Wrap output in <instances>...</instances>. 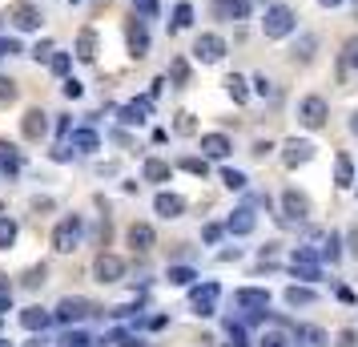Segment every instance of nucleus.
Masks as SVG:
<instances>
[{"mask_svg":"<svg viewBox=\"0 0 358 347\" xmlns=\"http://www.w3.org/2000/svg\"><path fill=\"white\" fill-rule=\"evenodd\" d=\"M262 33L270 36V41H282V36H290V33H294V8H286V4H274V8H266Z\"/></svg>","mask_w":358,"mask_h":347,"instance_id":"f257e3e1","label":"nucleus"},{"mask_svg":"<svg viewBox=\"0 0 358 347\" xmlns=\"http://www.w3.org/2000/svg\"><path fill=\"white\" fill-rule=\"evenodd\" d=\"M97 311L89 299H81V295H65L61 303H57V311H52V319L57 323H81V319H89V315Z\"/></svg>","mask_w":358,"mask_h":347,"instance_id":"f03ea898","label":"nucleus"},{"mask_svg":"<svg viewBox=\"0 0 358 347\" xmlns=\"http://www.w3.org/2000/svg\"><path fill=\"white\" fill-rule=\"evenodd\" d=\"M81 243V218L73 215L65 222H57V231H52V250H61V254H73Z\"/></svg>","mask_w":358,"mask_h":347,"instance_id":"7ed1b4c3","label":"nucleus"},{"mask_svg":"<svg viewBox=\"0 0 358 347\" xmlns=\"http://www.w3.org/2000/svg\"><path fill=\"white\" fill-rule=\"evenodd\" d=\"M8 20H13V29H20V33H36L41 29V8L29 4V0H17V4H8Z\"/></svg>","mask_w":358,"mask_h":347,"instance_id":"20e7f679","label":"nucleus"},{"mask_svg":"<svg viewBox=\"0 0 358 347\" xmlns=\"http://www.w3.org/2000/svg\"><path fill=\"white\" fill-rule=\"evenodd\" d=\"M326 117H330V105H326L322 97H306L302 105H298V121H302L306 130H322Z\"/></svg>","mask_w":358,"mask_h":347,"instance_id":"39448f33","label":"nucleus"},{"mask_svg":"<svg viewBox=\"0 0 358 347\" xmlns=\"http://www.w3.org/2000/svg\"><path fill=\"white\" fill-rule=\"evenodd\" d=\"M194 57H197V61H206V65H213V61H222V57H226V41H222L217 33H201L194 41Z\"/></svg>","mask_w":358,"mask_h":347,"instance_id":"423d86ee","label":"nucleus"},{"mask_svg":"<svg viewBox=\"0 0 358 347\" xmlns=\"http://www.w3.org/2000/svg\"><path fill=\"white\" fill-rule=\"evenodd\" d=\"M314 142H306V137H290L286 146H282V162L290 165V170H298V165H306L310 158H314Z\"/></svg>","mask_w":358,"mask_h":347,"instance_id":"0eeeda50","label":"nucleus"},{"mask_svg":"<svg viewBox=\"0 0 358 347\" xmlns=\"http://www.w3.org/2000/svg\"><path fill=\"white\" fill-rule=\"evenodd\" d=\"M93 275H97V283H121L125 279V259H117V254H97Z\"/></svg>","mask_w":358,"mask_h":347,"instance_id":"6e6552de","label":"nucleus"},{"mask_svg":"<svg viewBox=\"0 0 358 347\" xmlns=\"http://www.w3.org/2000/svg\"><path fill=\"white\" fill-rule=\"evenodd\" d=\"M282 215H286V222H306L310 218V198L298 194V190H286V194H282Z\"/></svg>","mask_w":358,"mask_h":347,"instance_id":"1a4fd4ad","label":"nucleus"},{"mask_svg":"<svg viewBox=\"0 0 358 347\" xmlns=\"http://www.w3.org/2000/svg\"><path fill=\"white\" fill-rule=\"evenodd\" d=\"M217 283H206V287H194L189 291V311L194 315H213V303H217Z\"/></svg>","mask_w":358,"mask_h":347,"instance_id":"9d476101","label":"nucleus"},{"mask_svg":"<svg viewBox=\"0 0 358 347\" xmlns=\"http://www.w3.org/2000/svg\"><path fill=\"white\" fill-rule=\"evenodd\" d=\"M125 36H129V57L133 61H141L149 53V33H145V20L129 17V25H125Z\"/></svg>","mask_w":358,"mask_h":347,"instance_id":"9b49d317","label":"nucleus"},{"mask_svg":"<svg viewBox=\"0 0 358 347\" xmlns=\"http://www.w3.org/2000/svg\"><path fill=\"white\" fill-rule=\"evenodd\" d=\"M20 133H24L29 142H41V137L49 133V114H45V109H29V114L20 117Z\"/></svg>","mask_w":358,"mask_h":347,"instance_id":"f8f14e48","label":"nucleus"},{"mask_svg":"<svg viewBox=\"0 0 358 347\" xmlns=\"http://www.w3.org/2000/svg\"><path fill=\"white\" fill-rule=\"evenodd\" d=\"M290 266H294V275L298 279H322V266H318V259H314V250H294V259H290Z\"/></svg>","mask_w":358,"mask_h":347,"instance_id":"ddd939ff","label":"nucleus"},{"mask_svg":"<svg viewBox=\"0 0 358 347\" xmlns=\"http://www.w3.org/2000/svg\"><path fill=\"white\" fill-rule=\"evenodd\" d=\"M234 303H238V307H245V311H266V307H270V291H258V287H242V291H238V295H234Z\"/></svg>","mask_w":358,"mask_h":347,"instance_id":"4468645a","label":"nucleus"},{"mask_svg":"<svg viewBox=\"0 0 358 347\" xmlns=\"http://www.w3.org/2000/svg\"><path fill=\"white\" fill-rule=\"evenodd\" d=\"M217 20H245L250 17V0H213Z\"/></svg>","mask_w":358,"mask_h":347,"instance_id":"2eb2a0df","label":"nucleus"},{"mask_svg":"<svg viewBox=\"0 0 358 347\" xmlns=\"http://www.w3.org/2000/svg\"><path fill=\"white\" fill-rule=\"evenodd\" d=\"M153 243H157V234H153V226H145V222H133V226H129V247L137 250V254H145V250H153Z\"/></svg>","mask_w":358,"mask_h":347,"instance_id":"dca6fc26","label":"nucleus"},{"mask_svg":"<svg viewBox=\"0 0 358 347\" xmlns=\"http://www.w3.org/2000/svg\"><path fill=\"white\" fill-rule=\"evenodd\" d=\"M153 210L162 218H181L185 215V198H181V194H157V198H153Z\"/></svg>","mask_w":358,"mask_h":347,"instance_id":"f3484780","label":"nucleus"},{"mask_svg":"<svg viewBox=\"0 0 358 347\" xmlns=\"http://www.w3.org/2000/svg\"><path fill=\"white\" fill-rule=\"evenodd\" d=\"M52 323V311H45V307H24L20 311V327L24 331H45Z\"/></svg>","mask_w":358,"mask_h":347,"instance_id":"a211bd4d","label":"nucleus"},{"mask_svg":"<svg viewBox=\"0 0 358 347\" xmlns=\"http://www.w3.org/2000/svg\"><path fill=\"white\" fill-rule=\"evenodd\" d=\"M149 109H153V97L129 101V105L121 109V121H125V125H141V121H145V117H149Z\"/></svg>","mask_w":358,"mask_h":347,"instance_id":"6ab92c4d","label":"nucleus"},{"mask_svg":"<svg viewBox=\"0 0 358 347\" xmlns=\"http://www.w3.org/2000/svg\"><path fill=\"white\" fill-rule=\"evenodd\" d=\"M226 154H229L226 133H206V137H201V158H226Z\"/></svg>","mask_w":358,"mask_h":347,"instance_id":"aec40b11","label":"nucleus"},{"mask_svg":"<svg viewBox=\"0 0 358 347\" xmlns=\"http://www.w3.org/2000/svg\"><path fill=\"white\" fill-rule=\"evenodd\" d=\"M334 186H342V190L355 186V162H350V154H338L334 158Z\"/></svg>","mask_w":358,"mask_h":347,"instance_id":"412c9836","label":"nucleus"},{"mask_svg":"<svg viewBox=\"0 0 358 347\" xmlns=\"http://www.w3.org/2000/svg\"><path fill=\"white\" fill-rule=\"evenodd\" d=\"M254 222H258V218H254V210H250V206H242V210H234V215H229L226 231L229 234H250V231H254Z\"/></svg>","mask_w":358,"mask_h":347,"instance_id":"4be33fe9","label":"nucleus"},{"mask_svg":"<svg viewBox=\"0 0 358 347\" xmlns=\"http://www.w3.org/2000/svg\"><path fill=\"white\" fill-rule=\"evenodd\" d=\"M77 61H97V33L93 29L77 33Z\"/></svg>","mask_w":358,"mask_h":347,"instance_id":"5701e85b","label":"nucleus"},{"mask_svg":"<svg viewBox=\"0 0 358 347\" xmlns=\"http://www.w3.org/2000/svg\"><path fill=\"white\" fill-rule=\"evenodd\" d=\"M141 174H145V182H169V174H173V165H169V162H162V158H149Z\"/></svg>","mask_w":358,"mask_h":347,"instance_id":"b1692460","label":"nucleus"},{"mask_svg":"<svg viewBox=\"0 0 358 347\" xmlns=\"http://www.w3.org/2000/svg\"><path fill=\"white\" fill-rule=\"evenodd\" d=\"M0 170H4L8 178H17L20 174V154L8 146V142H0Z\"/></svg>","mask_w":358,"mask_h":347,"instance_id":"393cba45","label":"nucleus"},{"mask_svg":"<svg viewBox=\"0 0 358 347\" xmlns=\"http://www.w3.org/2000/svg\"><path fill=\"white\" fill-rule=\"evenodd\" d=\"M294 343L298 347H326V335L318 327H298L294 331Z\"/></svg>","mask_w":358,"mask_h":347,"instance_id":"a878e982","label":"nucleus"},{"mask_svg":"<svg viewBox=\"0 0 358 347\" xmlns=\"http://www.w3.org/2000/svg\"><path fill=\"white\" fill-rule=\"evenodd\" d=\"M165 279L173 283V287H194L197 271H194V266H169V275H165Z\"/></svg>","mask_w":358,"mask_h":347,"instance_id":"bb28decb","label":"nucleus"},{"mask_svg":"<svg viewBox=\"0 0 358 347\" xmlns=\"http://www.w3.org/2000/svg\"><path fill=\"white\" fill-rule=\"evenodd\" d=\"M73 146L85 149V154H93V149H101V137L93 130H77V133H73Z\"/></svg>","mask_w":358,"mask_h":347,"instance_id":"cd10ccee","label":"nucleus"},{"mask_svg":"<svg viewBox=\"0 0 358 347\" xmlns=\"http://www.w3.org/2000/svg\"><path fill=\"white\" fill-rule=\"evenodd\" d=\"M189 25H194V4H185V0H181L178 8H173V33L189 29Z\"/></svg>","mask_w":358,"mask_h":347,"instance_id":"c85d7f7f","label":"nucleus"},{"mask_svg":"<svg viewBox=\"0 0 358 347\" xmlns=\"http://www.w3.org/2000/svg\"><path fill=\"white\" fill-rule=\"evenodd\" d=\"M314 49H318V41H314V36H302V41L294 45V61L310 65V61H314Z\"/></svg>","mask_w":358,"mask_h":347,"instance_id":"c756f323","label":"nucleus"},{"mask_svg":"<svg viewBox=\"0 0 358 347\" xmlns=\"http://www.w3.org/2000/svg\"><path fill=\"white\" fill-rule=\"evenodd\" d=\"M286 303H290V307H306V303H314V291H310V287H290V291H286Z\"/></svg>","mask_w":358,"mask_h":347,"instance_id":"7c9ffc66","label":"nucleus"},{"mask_svg":"<svg viewBox=\"0 0 358 347\" xmlns=\"http://www.w3.org/2000/svg\"><path fill=\"white\" fill-rule=\"evenodd\" d=\"M181 170L194 174V178H206V174H210V162H206V158H181Z\"/></svg>","mask_w":358,"mask_h":347,"instance_id":"2f4dec72","label":"nucleus"},{"mask_svg":"<svg viewBox=\"0 0 358 347\" xmlns=\"http://www.w3.org/2000/svg\"><path fill=\"white\" fill-rule=\"evenodd\" d=\"M17 243V222L13 218H0V250H8Z\"/></svg>","mask_w":358,"mask_h":347,"instance_id":"473e14b6","label":"nucleus"},{"mask_svg":"<svg viewBox=\"0 0 358 347\" xmlns=\"http://www.w3.org/2000/svg\"><path fill=\"white\" fill-rule=\"evenodd\" d=\"M49 65H52V73H57V77H69V69H73V57H69V53H57V49H52Z\"/></svg>","mask_w":358,"mask_h":347,"instance_id":"72a5a7b5","label":"nucleus"},{"mask_svg":"<svg viewBox=\"0 0 358 347\" xmlns=\"http://www.w3.org/2000/svg\"><path fill=\"white\" fill-rule=\"evenodd\" d=\"M169 77H173V85H185V81H189V61H185V57H173Z\"/></svg>","mask_w":358,"mask_h":347,"instance_id":"f704fd0d","label":"nucleus"},{"mask_svg":"<svg viewBox=\"0 0 358 347\" xmlns=\"http://www.w3.org/2000/svg\"><path fill=\"white\" fill-rule=\"evenodd\" d=\"M226 89H229V97L238 101V105H242V101L250 97V89H245V81L238 77V73H234V77H226Z\"/></svg>","mask_w":358,"mask_h":347,"instance_id":"c9c22d12","label":"nucleus"},{"mask_svg":"<svg viewBox=\"0 0 358 347\" xmlns=\"http://www.w3.org/2000/svg\"><path fill=\"white\" fill-rule=\"evenodd\" d=\"M17 97H20L17 81H13V77H0V105H13Z\"/></svg>","mask_w":358,"mask_h":347,"instance_id":"e433bc0d","label":"nucleus"},{"mask_svg":"<svg viewBox=\"0 0 358 347\" xmlns=\"http://www.w3.org/2000/svg\"><path fill=\"white\" fill-rule=\"evenodd\" d=\"M45 275H49V266L41 263V266H29V271H24V287H41V283H45Z\"/></svg>","mask_w":358,"mask_h":347,"instance_id":"4c0bfd02","label":"nucleus"},{"mask_svg":"<svg viewBox=\"0 0 358 347\" xmlns=\"http://www.w3.org/2000/svg\"><path fill=\"white\" fill-rule=\"evenodd\" d=\"M222 182H226L229 190H245V174L242 170H222Z\"/></svg>","mask_w":358,"mask_h":347,"instance_id":"58836bf2","label":"nucleus"},{"mask_svg":"<svg viewBox=\"0 0 358 347\" xmlns=\"http://www.w3.org/2000/svg\"><path fill=\"white\" fill-rule=\"evenodd\" d=\"M93 339L85 335V331H65V339H61V347H89Z\"/></svg>","mask_w":358,"mask_h":347,"instance_id":"ea45409f","label":"nucleus"},{"mask_svg":"<svg viewBox=\"0 0 358 347\" xmlns=\"http://www.w3.org/2000/svg\"><path fill=\"white\" fill-rule=\"evenodd\" d=\"M322 259H330V263H338V259H342L338 234H330V238H326V247H322Z\"/></svg>","mask_w":358,"mask_h":347,"instance_id":"a19ab883","label":"nucleus"},{"mask_svg":"<svg viewBox=\"0 0 358 347\" xmlns=\"http://www.w3.org/2000/svg\"><path fill=\"white\" fill-rule=\"evenodd\" d=\"M254 89H258L262 97H278V89H274V81H270V77H266V73H258V77H254Z\"/></svg>","mask_w":358,"mask_h":347,"instance_id":"79ce46f5","label":"nucleus"},{"mask_svg":"<svg viewBox=\"0 0 358 347\" xmlns=\"http://www.w3.org/2000/svg\"><path fill=\"white\" fill-rule=\"evenodd\" d=\"M173 130H178V133H194V130H197L194 114H185V109H181V114H178V121H173Z\"/></svg>","mask_w":358,"mask_h":347,"instance_id":"37998d69","label":"nucleus"},{"mask_svg":"<svg viewBox=\"0 0 358 347\" xmlns=\"http://www.w3.org/2000/svg\"><path fill=\"white\" fill-rule=\"evenodd\" d=\"M61 89H65V97H69V101H77V97L85 93V85L77 81V77H65V85H61Z\"/></svg>","mask_w":358,"mask_h":347,"instance_id":"c03bdc74","label":"nucleus"},{"mask_svg":"<svg viewBox=\"0 0 358 347\" xmlns=\"http://www.w3.org/2000/svg\"><path fill=\"white\" fill-rule=\"evenodd\" d=\"M133 4H137V13H141V17H157V0H133Z\"/></svg>","mask_w":358,"mask_h":347,"instance_id":"a18cd8bd","label":"nucleus"},{"mask_svg":"<svg viewBox=\"0 0 358 347\" xmlns=\"http://www.w3.org/2000/svg\"><path fill=\"white\" fill-rule=\"evenodd\" d=\"M33 57H36V61H49V57H52V41H36Z\"/></svg>","mask_w":358,"mask_h":347,"instance_id":"49530a36","label":"nucleus"},{"mask_svg":"<svg viewBox=\"0 0 358 347\" xmlns=\"http://www.w3.org/2000/svg\"><path fill=\"white\" fill-rule=\"evenodd\" d=\"M262 347H294V343L286 339V335H266V339H262Z\"/></svg>","mask_w":358,"mask_h":347,"instance_id":"de8ad7c7","label":"nucleus"},{"mask_svg":"<svg viewBox=\"0 0 358 347\" xmlns=\"http://www.w3.org/2000/svg\"><path fill=\"white\" fill-rule=\"evenodd\" d=\"M201 238H206V243H217V238H222V226H217V222H210V226L201 231Z\"/></svg>","mask_w":358,"mask_h":347,"instance_id":"09e8293b","label":"nucleus"},{"mask_svg":"<svg viewBox=\"0 0 358 347\" xmlns=\"http://www.w3.org/2000/svg\"><path fill=\"white\" fill-rule=\"evenodd\" d=\"M338 347H358V335H355V331H342V335H338Z\"/></svg>","mask_w":358,"mask_h":347,"instance_id":"8fccbe9b","label":"nucleus"},{"mask_svg":"<svg viewBox=\"0 0 358 347\" xmlns=\"http://www.w3.org/2000/svg\"><path fill=\"white\" fill-rule=\"evenodd\" d=\"M346 61H350V65H358V41H350V45H346Z\"/></svg>","mask_w":358,"mask_h":347,"instance_id":"3c124183","label":"nucleus"},{"mask_svg":"<svg viewBox=\"0 0 358 347\" xmlns=\"http://www.w3.org/2000/svg\"><path fill=\"white\" fill-rule=\"evenodd\" d=\"M0 295H13V283H8V275L0 271Z\"/></svg>","mask_w":358,"mask_h":347,"instance_id":"603ef678","label":"nucleus"},{"mask_svg":"<svg viewBox=\"0 0 358 347\" xmlns=\"http://www.w3.org/2000/svg\"><path fill=\"white\" fill-rule=\"evenodd\" d=\"M4 311H13V295H0V315Z\"/></svg>","mask_w":358,"mask_h":347,"instance_id":"864d4df0","label":"nucleus"},{"mask_svg":"<svg viewBox=\"0 0 358 347\" xmlns=\"http://www.w3.org/2000/svg\"><path fill=\"white\" fill-rule=\"evenodd\" d=\"M318 4H322V8H338L342 0H318Z\"/></svg>","mask_w":358,"mask_h":347,"instance_id":"5fc2aeb1","label":"nucleus"},{"mask_svg":"<svg viewBox=\"0 0 358 347\" xmlns=\"http://www.w3.org/2000/svg\"><path fill=\"white\" fill-rule=\"evenodd\" d=\"M350 133H358V114H355V117H350Z\"/></svg>","mask_w":358,"mask_h":347,"instance_id":"6e6d98bb","label":"nucleus"},{"mask_svg":"<svg viewBox=\"0 0 358 347\" xmlns=\"http://www.w3.org/2000/svg\"><path fill=\"white\" fill-rule=\"evenodd\" d=\"M226 347H245V343H242V339H229V343H226Z\"/></svg>","mask_w":358,"mask_h":347,"instance_id":"4d7b16f0","label":"nucleus"},{"mask_svg":"<svg viewBox=\"0 0 358 347\" xmlns=\"http://www.w3.org/2000/svg\"><path fill=\"white\" fill-rule=\"evenodd\" d=\"M0 347H13V343H8V339H0Z\"/></svg>","mask_w":358,"mask_h":347,"instance_id":"13d9d810","label":"nucleus"},{"mask_svg":"<svg viewBox=\"0 0 358 347\" xmlns=\"http://www.w3.org/2000/svg\"><path fill=\"white\" fill-rule=\"evenodd\" d=\"M73 4H81V0H73Z\"/></svg>","mask_w":358,"mask_h":347,"instance_id":"bf43d9fd","label":"nucleus"}]
</instances>
